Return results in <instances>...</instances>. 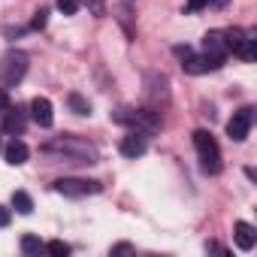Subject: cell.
<instances>
[{
	"label": "cell",
	"instance_id": "cell-1",
	"mask_svg": "<svg viewBox=\"0 0 257 257\" xmlns=\"http://www.w3.org/2000/svg\"><path fill=\"white\" fill-rule=\"evenodd\" d=\"M43 155L52 158H64V161H76V164H94L97 161V149L79 137H58L49 146H43Z\"/></svg>",
	"mask_w": 257,
	"mask_h": 257
},
{
	"label": "cell",
	"instance_id": "cell-2",
	"mask_svg": "<svg viewBox=\"0 0 257 257\" xmlns=\"http://www.w3.org/2000/svg\"><path fill=\"white\" fill-rule=\"evenodd\" d=\"M194 149H197V155H200L203 173L218 176V173H221V149H218L215 137H212L209 131H194Z\"/></svg>",
	"mask_w": 257,
	"mask_h": 257
},
{
	"label": "cell",
	"instance_id": "cell-3",
	"mask_svg": "<svg viewBox=\"0 0 257 257\" xmlns=\"http://www.w3.org/2000/svg\"><path fill=\"white\" fill-rule=\"evenodd\" d=\"M115 121H118V124H127L131 131H137V134H143V137L155 134L158 127H161V121H158L155 112H149V109H118V112H115Z\"/></svg>",
	"mask_w": 257,
	"mask_h": 257
},
{
	"label": "cell",
	"instance_id": "cell-4",
	"mask_svg": "<svg viewBox=\"0 0 257 257\" xmlns=\"http://www.w3.org/2000/svg\"><path fill=\"white\" fill-rule=\"evenodd\" d=\"M25 73H28V55L25 52L13 49V52H7L4 58H0V85L4 88L19 85L25 79Z\"/></svg>",
	"mask_w": 257,
	"mask_h": 257
},
{
	"label": "cell",
	"instance_id": "cell-5",
	"mask_svg": "<svg viewBox=\"0 0 257 257\" xmlns=\"http://www.w3.org/2000/svg\"><path fill=\"white\" fill-rule=\"evenodd\" d=\"M100 182H91V179H58L55 182V191L64 194V197H88V194H100Z\"/></svg>",
	"mask_w": 257,
	"mask_h": 257
},
{
	"label": "cell",
	"instance_id": "cell-6",
	"mask_svg": "<svg viewBox=\"0 0 257 257\" xmlns=\"http://www.w3.org/2000/svg\"><path fill=\"white\" fill-rule=\"evenodd\" d=\"M251 121H254V109L236 112V115L227 121V137H230L233 143H245V140H248V131H251Z\"/></svg>",
	"mask_w": 257,
	"mask_h": 257
},
{
	"label": "cell",
	"instance_id": "cell-7",
	"mask_svg": "<svg viewBox=\"0 0 257 257\" xmlns=\"http://www.w3.org/2000/svg\"><path fill=\"white\" fill-rule=\"evenodd\" d=\"M31 118H34L40 127H52V121H55L52 100H49V97H34V100H31Z\"/></svg>",
	"mask_w": 257,
	"mask_h": 257
},
{
	"label": "cell",
	"instance_id": "cell-8",
	"mask_svg": "<svg viewBox=\"0 0 257 257\" xmlns=\"http://www.w3.org/2000/svg\"><path fill=\"white\" fill-rule=\"evenodd\" d=\"M121 155L124 158H140V155H146V137L143 134H137V131H131L124 140H121Z\"/></svg>",
	"mask_w": 257,
	"mask_h": 257
},
{
	"label": "cell",
	"instance_id": "cell-9",
	"mask_svg": "<svg viewBox=\"0 0 257 257\" xmlns=\"http://www.w3.org/2000/svg\"><path fill=\"white\" fill-rule=\"evenodd\" d=\"M203 49H206V55H215V58H224L227 61V43H224V31H209L206 37H203Z\"/></svg>",
	"mask_w": 257,
	"mask_h": 257
},
{
	"label": "cell",
	"instance_id": "cell-10",
	"mask_svg": "<svg viewBox=\"0 0 257 257\" xmlns=\"http://www.w3.org/2000/svg\"><path fill=\"white\" fill-rule=\"evenodd\" d=\"M233 239H236V245H239L242 251H251L254 242H257V230H254L248 221H236V227H233Z\"/></svg>",
	"mask_w": 257,
	"mask_h": 257
},
{
	"label": "cell",
	"instance_id": "cell-11",
	"mask_svg": "<svg viewBox=\"0 0 257 257\" xmlns=\"http://www.w3.org/2000/svg\"><path fill=\"white\" fill-rule=\"evenodd\" d=\"M4 155H7V164H13V167H22V164H28V158H31V149H28L22 140H13V143L4 149Z\"/></svg>",
	"mask_w": 257,
	"mask_h": 257
},
{
	"label": "cell",
	"instance_id": "cell-12",
	"mask_svg": "<svg viewBox=\"0 0 257 257\" xmlns=\"http://www.w3.org/2000/svg\"><path fill=\"white\" fill-rule=\"evenodd\" d=\"M4 131H7V134H22V131H25V112H22L19 106H16V109L10 106V109L4 112Z\"/></svg>",
	"mask_w": 257,
	"mask_h": 257
},
{
	"label": "cell",
	"instance_id": "cell-13",
	"mask_svg": "<svg viewBox=\"0 0 257 257\" xmlns=\"http://www.w3.org/2000/svg\"><path fill=\"white\" fill-rule=\"evenodd\" d=\"M13 209H16L19 215H31V212H34V200H31V194L16 191V194H13Z\"/></svg>",
	"mask_w": 257,
	"mask_h": 257
},
{
	"label": "cell",
	"instance_id": "cell-14",
	"mask_svg": "<svg viewBox=\"0 0 257 257\" xmlns=\"http://www.w3.org/2000/svg\"><path fill=\"white\" fill-rule=\"evenodd\" d=\"M67 103H70V109H73L76 115H91V103H88L82 94H70Z\"/></svg>",
	"mask_w": 257,
	"mask_h": 257
},
{
	"label": "cell",
	"instance_id": "cell-15",
	"mask_svg": "<svg viewBox=\"0 0 257 257\" xmlns=\"http://www.w3.org/2000/svg\"><path fill=\"white\" fill-rule=\"evenodd\" d=\"M22 251H25V254H40V251H43V242L28 233V236H22Z\"/></svg>",
	"mask_w": 257,
	"mask_h": 257
},
{
	"label": "cell",
	"instance_id": "cell-16",
	"mask_svg": "<svg viewBox=\"0 0 257 257\" xmlns=\"http://www.w3.org/2000/svg\"><path fill=\"white\" fill-rule=\"evenodd\" d=\"M49 254H55V257H67L70 254V245L67 242H61V239H55V242H49V245H43Z\"/></svg>",
	"mask_w": 257,
	"mask_h": 257
},
{
	"label": "cell",
	"instance_id": "cell-17",
	"mask_svg": "<svg viewBox=\"0 0 257 257\" xmlns=\"http://www.w3.org/2000/svg\"><path fill=\"white\" fill-rule=\"evenodd\" d=\"M79 7H82V0H58V10H61L64 16H76Z\"/></svg>",
	"mask_w": 257,
	"mask_h": 257
},
{
	"label": "cell",
	"instance_id": "cell-18",
	"mask_svg": "<svg viewBox=\"0 0 257 257\" xmlns=\"http://www.w3.org/2000/svg\"><path fill=\"white\" fill-rule=\"evenodd\" d=\"M46 16H49V13H46V10H40V13L34 16V22H31V28H34V31H43V28H46V22H49Z\"/></svg>",
	"mask_w": 257,
	"mask_h": 257
},
{
	"label": "cell",
	"instance_id": "cell-19",
	"mask_svg": "<svg viewBox=\"0 0 257 257\" xmlns=\"http://www.w3.org/2000/svg\"><path fill=\"white\" fill-rule=\"evenodd\" d=\"M203 7H209V0H188V7H185V10H188V13H200Z\"/></svg>",
	"mask_w": 257,
	"mask_h": 257
},
{
	"label": "cell",
	"instance_id": "cell-20",
	"mask_svg": "<svg viewBox=\"0 0 257 257\" xmlns=\"http://www.w3.org/2000/svg\"><path fill=\"white\" fill-rule=\"evenodd\" d=\"M10 106H13V103H10V94H7V88H0V115H4Z\"/></svg>",
	"mask_w": 257,
	"mask_h": 257
},
{
	"label": "cell",
	"instance_id": "cell-21",
	"mask_svg": "<svg viewBox=\"0 0 257 257\" xmlns=\"http://www.w3.org/2000/svg\"><path fill=\"white\" fill-rule=\"evenodd\" d=\"M10 221H13V212H10L7 206H0V227H7Z\"/></svg>",
	"mask_w": 257,
	"mask_h": 257
},
{
	"label": "cell",
	"instance_id": "cell-22",
	"mask_svg": "<svg viewBox=\"0 0 257 257\" xmlns=\"http://www.w3.org/2000/svg\"><path fill=\"white\" fill-rule=\"evenodd\" d=\"M131 251H134V248L127 245V242H121V245H115V248H112V254H131Z\"/></svg>",
	"mask_w": 257,
	"mask_h": 257
},
{
	"label": "cell",
	"instance_id": "cell-23",
	"mask_svg": "<svg viewBox=\"0 0 257 257\" xmlns=\"http://www.w3.org/2000/svg\"><path fill=\"white\" fill-rule=\"evenodd\" d=\"M91 13L94 16H103V0H91Z\"/></svg>",
	"mask_w": 257,
	"mask_h": 257
},
{
	"label": "cell",
	"instance_id": "cell-24",
	"mask_svg": "<svg viewBox=\"0 0 257 257\" xmlns=\"http://www.w3.org/2000/svg\"><path fill=\"white\" fill-rule=\"evenodd\" d=\"M209 4H212V7H224V4H227V0H209Z\"/></svg>",
	"mask_w": 257,
	"mask_h": 257
}]
</instances>
